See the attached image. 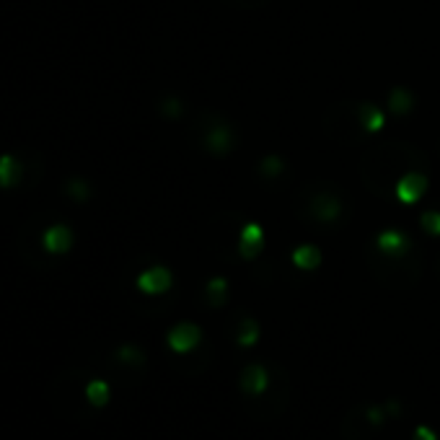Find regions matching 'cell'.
Instances as JSON below:
<instances>
[{
	"instance_id": "1",
	"label": "cell",
	"mask_w": 440,
	"mask_h": 440,
	"mask_svg": "<svg viewBox=\"0 0 440 440\" xmlns=\"http://www.w3.org/2000/svg\"><path fill=\"white\" fill-rule=\"evenodd\" d=\"M199 340H202V332L197 324H189V321H182L169 332V347L174 352H189L197 347Z\"/></svg>"
},
{
	"instance_id": "4",
	"label": "cell",
	"mask_w": 440,
	"mask_h": 440,
	"mask_svg": "<svg viewBox=\"0 0 440 440\" xmlns=\"http://www.w3.org/2000/svg\"><path fill=\"white\" fill-rule=\"evenodd\" d=\"M308 210H311L313 220H321V223H329V220H337L342 213V202L337 194L332 192H319L316 197H311L308 202Z\"/></svg>"
},
{
	"instance_id": "20",
	"label": "cell",
	"mask_w": 440,
	"mask_h": 440,
	"mask_svg": "<svg viewBox=\"0 0 440 440\" xmlns=\"http://www.w3.org/2000/svg\"><path fill=\"white\" fill-rule=\"evenodd\" d=\"M414 440H438V435H435L427 425H419L417 433H414Z\"/></svg>"
},
{
	"instance_id": "15",
	"label": "cell",
	"mask_w": 440,
	"mask_h": 440,
	"mask_svg": "<svg viewBox=\"0 0 440 440\" xmlns=\"http://www.w3.org/2000/svg\"><path fill=\"white\" fill-rule=\"evenodd\" d=\"M256 340H259V327H256V321L246 319L241 324V332H239V345L241 347H251Z\"/></svg>"
},
{
	"instance_id": "6",
	"label": "cell",
	"mask_w": 440,
	"mask_h": 440,
	"mask_svg": "<svg viewBox=\"0 0 440 440\" xmlns=\"http://www.w3.org/2000/svg\"><path fill=\"white\" fill-rule=\"evenodd\" d=\"M376 243L386 256H404L409 251V239L402 231H384L376 239Z\"/></svg>"
},
{
	"instance_id": "2",
	"label": "cell",
	"mask_w": 440,
	"mask_h": 440,
	"mask_svg": "<svg viewBox=\"0 0 440 440\" xmlns=\"http://www.w3.org/2000/svg\"><path fill=\"white\" fill-rule=\"evenodd\" d=\"M427 189V179L422 171H409V174H404V177L397 182V199H402V202H407V205H412V202H417L422 194H425Z\"/></svg>"
},
{
	"instance_id": "5",
	"label": "cell",
	"mask_w": 440,
	"mask_h": 440,
	"mask_svg": "<svg viewBox=\"0 0 440 440\" xmlns=\"http://www.w3.org/2000/svg\"><path fill=\"white\" fill-rule=\"evenodd\" d=\"M137 288L142 293H148V295H161L171 288V272L166 267H150V270L140 272Z\"/></svg>"
},
{
	"instance_id": "14",
	"label": "cell",
	"mask_w": 440,
	"mask_h": 440,
	"mask_svg": "<svg viewBox=\"0 0 440 440\" xmlns=\"http://www.w3.org/2000/svg\"><path fill=\"white\" fill-rule=\"evenodd\" d=\"M85 397L93 407H104L109 402V384L107 381H91L85 386Z\"/></svg>"
},
{
	"instance_id": "23",
	"label": "cell",
	"mask_w": 440,
	"mask_h": 440,
	"mask_svg": "<svg viewBox=\"0 0 440 440\" xmlns=\"http://www.w3.org/2000/svg\"><path fill=\"white\" fill-rule=\"evenodd\" d=\"M368 417L373 419V422H381V419H384V414H381V409H370Z\"/></svg>"
},
{
	"instance_id": "8",
	"label": "cell",
	"mask_w": 440,
	"mask_h": 440,
	"mask_svg": "<svg viewBox=\"0 0 440 440\" xmlns=\"http://www.w3.org/2000/svg\"><path fill=\"white\" fill-rule=\"evenodd\" d=\"M355 117H357V125L362 130H368V132H378V130L384 127V112L373 104H360L355 109Z\"/></svg>"
},
{
	"instance_id": "18",
	"label": "cell",
	"mask_w": 440,
	"mask_h": 440,
	"mask_svg": "<svg viewBox=\"0 0 440 440\" xmlns=\"http://www.w3.org/2000/svg\"><path fill=\"white\" fill-rule=\"evenodd\" d=\"M283 171V161L277 156H270V158H264L262 161V174L264 177H277Z\"/></svg>"
},
{
	"instance_id": "17",
	"label": "cell",
	"mask_w": 440,
	"mask_h": 440,
	"mask_svg": "<svg viewBox=\"0 0 440 440\" xmlns=\"http://www.w3.org/2000/svg\"><path fill=\"white\" fill-rule=\"evenodd\" d=\"M226 280L223 277H215V280H210L207 283V293H210V298L215 300V305H220L223 303V295H226Z\"/></svg>"
},
{
	"instance_id": "12",
	"label": "cell",
	"mask_w": 440,
	"mask_h": 440,
	"mask_svg": "<svg viewBox=\"0 0 440 440\" xmlns=\"http://www.w3.org/2000/svg\"><path fill=\"white\" fill-rule=\"evenodd\" d=\"M293 264L295 267H300V270H316L321 264V251L316 246H300L293 251Z\"/></svg>"
},
{
	"instance_id": "11",
	"label": "cell",
	"mask_w": 440,
	"mask_h": 440,
	"mask_svg": "<svg viewBox=\"0 0 440 440\" xmlns=\"http://www.w3.org/2000/svg\"><path fill=\"white\" fill-rule=\"evenodd\" d=\"M19 179H21V164H19V158L0 156V187L8 189V187L19 184Z\"/></svg>"
},
{
	"instance_id": "19",
	"label": "cell",
	"mask_w": 440,
	"mask_h": 440,
	"mask_svg": "<svg viewBox=\"0 0 440 440\" xmlns=\"http://www.w3.org/2000/svg\"><path fill=\"white\" fill-rule=\"evenodd\" d=\"M68 194L75 199H85L88 197V187H85L83 182H70V184H68Z\"/></svg>"
},
{
	"instance_id": "22",
	"label": "cell",
	"mask_w": 440,
	"mask_h": 440,
	"mask_svg": "<svg viewBox=\"0 0 440 440\" xmlns=\"http://www.w3.org/2000/svg\"><path fill=\"white\" fill-rule=\"evenodd\" d=\"M164 112L174 117V114H179V112H182V107H179V101H174V99H171V101H166V109H164Z\"/></svg>"
},
{
	"instance_id": "13",
	"label": "cell",
	"mask_w": 440,
	"mask_h": 440,
	"mask_svg": "<svg viewBox=\"0 0 440 440\" xmlns=\"http://www.w3.org/2000/svg\"><path fill=\"white\" fill-rule=\"evenodd\" d=\"M389 107H391V112L407 114V112H409V109L414 107L412 93L407 91V88H397V91H391V96H389Z\"/></svg>"
},
{
	"instance_id": "7",
	"label": "cell",
	"mask_w": 440,
	"mask_h": 440,
	"mask_svg": "<svg viewBox=\"0 0 440 440\" xmlns=\"http://www.w3.org/2000/svg\"><path fill=\"white\" fill-rule=\"evenodd\" d=\"M205 145L213 150V153L223 156V153H228V150H231V145H234V135H231V130H228L226 125H218V127L207 130Z\"/></svg>"
},
{
	"instance_id": "9",
	"label": "cell",
	"mask_w": 440,
	"mask_h": 440,
	"mask_svg": "<svg viewBox=\"0 0 440 440\" xmlns=\"http://www.w3.org/2000/svg\"><path fill=\"white\" fill-rule=\"evenodd\" d=\"M241 386L246 394H262L267 389V370L262 365H248L241 376Z\"/></svg>"
},
{
	"instance_id": "3",
	"label": "cell",
	"mask_w": 440,
	"mask_h": 440,
	"mask_svg": "<svg viewBox=\"0 0 440 440\" xmlns=\"http://www.w3.org/2000/svg\"><path fill=\"white\" fill-rule=\"evenodd\" d=\"M73 241H75V236H73L70 228L63 226V223L50 226L42 236V246H44V251H50V254H68Z\"/></svg>"
},
{
	"instance_id": "21",
	"label": "cell",
	"mask_w": 440,
	"mask_h": 440,
	"mask_svg": "<svg viewBox=\"0 0 440 440\" xmlns=\"http://www.w3.org/2000/svg\"><path fill=\"white\" fill-rule=\"evenodd\" d=\"M120 357L122 360H140V352L135 347H122L120 350Z\"/></svg>"
},
{
	"instance_id": "16",
	"label": "cell",
	"mask_w": 440,
	"mask_h": 440,
	"mask_svg": "<svg viewBox=\"0 0 440 440\" xmlns=\"http://www.w3.org/2000/svg\"><path fill=\"white\" fill-rule=\"evenodd\" d=\"M419 223H422V228H425L427 234L440 236V213L438 210H427V213L419 218Z\"/></svg>"
},
{
	"instance_id": "10",
	"label": "cell",
	"mask_w": 440,
	"mask_h": 440,
	"mask_svg": "<svg viewBox=\"0 0 440 440\" xmlns=\"http://www.w3.org/2000/svg\"><path fill=\"white\" fill-rule=\"evenodd\" d=\"M264 243V234L259 226H246L241 234V243H239V248H241V254L246 256H256L259 254V248H262Z\"/></svg>"
}]
</instances>
